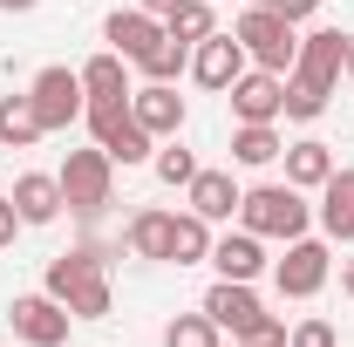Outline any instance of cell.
I'll use <instances>...</instances> for the list:
<instances>
[{"mask_svg": "<svg viewBox=\"0 0 354 347\" xmlns=\"http://www.w3.org/2000/svg\"><path fill=\"white\" fill-rule=\"evenodd\" d=\"M239 225L245 232H259V238H307V225H313V205H307V191H293V184H252L245 198H239Z\"/></svg>", "mask_w": 354, "mask_h": 347, "instance_id": "cell-1", "label": "cell"}, {"mask_svg": "<svg viewBox=\"0 0 354 347\" xmlns=\"http://www.w3.org/2000/svg\"><path fill=\"white\" fill-rule=\"evenodd\" d=\"M48 293L68 306L75 320H102V313L116 306L109 272H102V259H95V252H62V259L48 265Z\"/></svg>", "mask_w": 354, "mask_h": 347, "instance_id": "cell-2", "label": "cell"}, {"mask_svg": "<svg viewBox=\"0 0 354 347\" xmlns=\"http://www.w3.org/2000/svg\"><path fill=\"white\" fill-rule=\"evenodd\" d=\"M62 198H68V212L75 218H95L109 198H116V157L95 143V150H68V164H62Z\"/></svg>", "mask_w": 354, "mask_h": 347, "instance_id": "cell-3", "label": "cell"}, {"mask_svg": "<svg viewBox=\"0 0 354 347\" xmlns=\"http://www.w3.org/2000/svg\"><path fill=\"white\" fill-rule=\"evenodd\" d=\"M232 35L245 41L252 68H272V75H293V55H300V28H293V21H279L272 7H245Z\"/></svg>", "mask_w": 354, "mask_h": 347, "instance_id": "cell-4", "label": "cell"}, {"mask_svg": "<svg viewBox=\"0 0 354 347\" xmlns=\"http://www.w3.org/2000/svg\"><path fill=\"white\" fill-rule=\"evenodd\" d=\"M82 123H88V136H95L116 164H150V157H157V136L130 116V102H88Z\"/></svg>", "mask_w": 354, "mask_h": 347, "instance_id": "cell-5", "label": "cell"}, {"mask_svg": "<svg viewBox=\"0 0 354 347\" xmlns=\"http://www.w3.org/2000/svg\"><path fill=\"white\" fill-rule=\"evenodd\" d=\"M348 75V35L341 28H313L300 35V55H293V88H313V95H334V82Z\"/></svg>", "mask_w": 354, "mask_h": 347, "instance_id": "cell-6", "label": "cell"}, {"mask_svg": "<svg viewBox=\"0 0 354 347\" xmlns=\"http://www.w3.org/2000/svg\"><path fill=\"white\" fill-rule=\"evenodd\" d=\"M28 102H35V116H41V130H68V123H82L88 95H82V75L75 68H41L35 82H28Z\"/></svg>", "mask_w": 354, "mask_h": 347, "instance_id": "cell-7", "label": "cell"}, {"mask_svg": "<svg viewBox=\"0 0 354 347\" xmlns=\"http://www.w3.org/2000/svg\"><path fill=\"white\" fill-rule=\"evenodd\" d=\"M327 279H334V252H327V238H293L286 259L272 265V286H279L286 300H313Z\"/></svg>", "mask_w": 354, "mask_h": 347, "instance_id": "cell-8", "label": "cell"}, {"mask_svg": "<svg viewBox=\"0 0 354 347\" xmlns=\"http://www.w3.org/2000/svg\"><path fill=\"white\" fill-rule=\"evenodd\" d=\"M7 327H14V341H28V347H62L68 327H75V313L55 300V293H21V300L7 306Z\"/></svg>", "mask_w": 354, "mask_h": 347, "instance_id": "cell-9", "label": "cell"}, {"mask_svg": "<svg viewBox=\"0 0 354 347\" xmlns=\"http://www.w3.org/2000/svg\"><path fill=\"white\" fill-rule=\"evenodd\" d=\"M205 313L218 320V334H232V341H252L266 320H272V313L259 306V293H252L245 279H218V286L205 293Z\"/></svg>", "mask_w": 354, "mask_h": 347, "instance_id": "cell-10", "label": "cell"}, {"mask_svg": "<svg viewBox=\"0 0 354 347\" xmlns=\"http://www.w3.org/2000/svg\"><path fill=\"white\" fill-rule=\"evenodd\" d=\"M245 68H252V55H245L239 35H205V41L191 48V82H198V88H218V95H225Z\"/></svg>", "mask_w": 354, "mask_h": 347, "instance_id": "cell-11", "label": "cell"}, {"mask_svg": "<svg viewBox=\"0 0 354 347\" xmlns=\"http://www.w3.org/2000/svg\"><path fill=\"white\" fill-rule=\"evenodd\" d=\"M225 95H232L239 123H279L286 116V75H272V68H245Z\"/></svg>", "mask_w": 354, "mask_h": 347, "instance_id": "cell-12", "label": "cell"}, {"mask_svg": "<svg viewBox=\"0 0 354 347\" xmlns=\"http://www.w3.org/2000/svg\"><path fill=\"white\" fill-rule=\"evenodd\" d=\"M130 116L157 136V143L177 136V130H184V95H177V82H143V88H130Z\"/></svg>", "mask_w": 354, "mask_h": 347, "instance_id": "cell-13", "label": "cell"}, {"mask_svg": "<svg viewBox=\"0 0 354 347\" xmlns=\"http://www.w3.org/2000/svg\"><path fill=\"white\" fill-rule=\"evenodd\" d=\"M102 41L116 48V55H123V62H143V55H150V48L164 41V21H157V14H143V7H130V14H123V7H116V14H109V21H102Z\"/></svg>", "mask_w": 354, "mask_h": 347, "instance_id": "cell-14", "label": "cell"}, {"mask_svg": "<svg viewBox=\"0 0 354 347\" xmlns=\"http://www.w3.org/2000/svg\"><path fill=\"white\" fill-rule=\"evenodd\" d=\"M14 212H21V225H55V218L68 212V198H62V177H48V171H28V177H14Z\"/></svg>", "mask_w": 354, "mask_h": 347, "instance_id": "cell-15", "label": "cell"}, {"mask_svg": "<svg viewBox=\"0 0 354 347\" xmlns=\"http://www.w3.org/2000/svg\"><path fill=\"white\" fill-rule=\"evenodd\" d=\"M212 265H218V279H245V286H252V279L266 272V238L239 225V232L212 238Z\"/></svg>", "mask_w": 354, "mask_h": 347, "instance_id": "cell-16", "label": "cell"}, {"mask_svg": "<svg viewBox=\"0 0 354 347\" xmlns=\"http://www.w3.org/2000/svg\"><path fill=\"white\" fill-rule=\"evenodd\" d=\"M184 191H191V212L205 218V225H232V218H239V198H245V191L232 184V171H198Z\"/></svg>", "mask_w": 354, "mask_h": 347, "instance_id": "cell-17", "label": "cell"}, {"mask_svg": "<svg viewBox=\"0 0 354 347\" xmlns=\"http://www.w3.org/2000/svg\"><path fill=\"white\" fill-rule=\"evenodd\" d=\"M320 232L334 245H354V171H341V164L320 184Z\"/></svg>", "mask_w": 354, "mask_h": 347, "instance_id": "cell-18", "label": "cell"}, {"mask_svg": "<svg viewBox=\"0 0 354 347\" xmlns=\"http://www.w3.org/2000/svg\"><path fill=\"white\" fill-rule=\"evenodd\" d=\"M75 75H82V95H88V102H130V62H123L116 48L88 55Z\"/></svg>", "mask_w": 354, "mask_h": 347, "instance_id": "cell-19", "label": "cell"}, {"mask_svg": "<svg viewBox=\"0 0 354 347\" xmlns=\"http://www.w3.org/2000/svg\"><path fill=\"white\" fill-rule=\"evenodd\" d=\"M327 177H334V143H320V136L286 143V184L293 191H320Z\"/></svg>", "mask_w": 354, "mask_h": 347, "instance_id": "cell-20", "label": "cell"}, {"mask_svg": "<svg viewBox=\"0 0 354 347\" xmlns=\"http://www.w3.org/2000/svg\"><path fill=\"white\" fill-rule=\"evenodd\" d=\"M171 225H177V212H136L130 218V252L136 259H157V265H171Z\"/></svg>", "mask_w": 354, "mask_h": 347, "instance_id": "cell-21", "label": "cell"}, {"mask_svg": "<svg viewBox=\"0 0 354 347\" xmlns=\"http://www.w3.org/2000/svg\"><path fill=\"white\" fill-rule=\"evenodd\" d=\"M41 116H35V102L28 95H0V150H35L41 143Z\"/></svg>", "mask_w": 354, "mask_h": 347, "instance_id": "cell-22", "label": "cell"}, {"mask_svg": "<svg viewBox=\"0 0 354 347\" xmlns=\"http://www.w3.org/2000/svg\"><path fill=\"white\" fill-rule=\"evenodd\" d=\"M272 157H286V143L272 123H239L232 130V164H245V171H266Z\"/></svg>", "mask_w": 354, "mask_h": 347, "instance_id": "cell-23", "label": "cell"}, {"mask_svg": "<svg viewBox=\"0 0 354 347\" xmlns=\"http://www.w3.org/2000/svg\"><path fill=\"white\" fill-rule=\"evenodd\" d=\"M164 28H171V41L198 48L205 35H218V14H212V0H177L171 14H164Z\"/></svg>", "mask_w": 354, "mask_h": 347, "instance_id": "cell-24", "label": "cell"}, {"mask_svg": "<svg viewBox=\"0 0 354 347\" xmlns=\"http://www.w3.org/2000/svg\"><path fill=\"white\" fill-rule=\"evenodd\" d=\"M198 259H212V225L198 212H184L171 225V265H198Z\"/></svg>", "mask_w": 354, "mask_h": 347, "instance_id": "cell-25", "label": "cell"}, {"mask_svg": "<svg viewBox=\"0 0 354 347\" xmlns=\"http://www.w3.org/2000/svg\"><path fill=\"white\" fill-rule=\"evenodd\" d=\"M184 68H191V48H184V41H171V28H164V41H157L150 55H143V62H136V75H143V82H177Z\"/></svg>", "mask_w": 354, "mask_h": 347, "instance_id": "cell-26", "label": "cell"}, {"mask_svg": "<svg viewBox=\"0 0 354 347\" xmlns=\"http://www.w3.org/2000/svg\"><path fill=\"white\" fill-rule=\"evenodd\" d=\"M225 334H218V320L198 306V313H177L171 327H164V347H218Z\"/></svg>", "mask_w": 354, "mask_h": 347, "instance_id": "cell-27", "label": "cell"}, {"mask_svg": "<svg viewBox=\"0 0 354 347\" xmlns=\"http://www.w3.org/2000/svg\"><path fill=\"white\" fill-rule=\"evenodd\" d=\"M150 164H157V177H164V184H191V177H198V157H191L177 136H164V150H157Z\"/></svg>", "mask_w": 354, "mask_h": 347, "instance_id": "cell-28", "label": "cell"}, {"mask_svg": "<svg viewBox=\"0 0 354 347\" xmlns=\"http://www.w3.org/2000/svg\"><path fill=\"white\" fill-rule=\"evenodd\" d=\"M286 347H334V320H320V313H307L293 334H286Z\"/></svg>", "mask_w": 354, "mask_h": 347, "instance_id": "cell-29", "label": "cell"}, {"mask_svg": "<svg viewBox=\"0 0 354 347\" xmlns=\"http://www.w3.org/2000/svg\"><path fill=\"white\" fill-rule=\"evenodd\" d=\"M272 14L300 28V21H313V14H320V0H272Z\"/></svg>", "mask_w": 354, "mask_h": 347, "instance_id": "cell-30", "label": "cell"}, {"mask_svg": "<svg viewBox=\"0 0 354 347\" xmlns=\"http://www.w3.org/2000/svg\"><path fill=\"white\" fill-rule=\"evenodd\" d=\"M14 232H21V212H14V198H0V252L14 245Z\"/></svg>", "mask_w": 354, "mask_h": 347, "instance_id": "cell-31", "label": "cell"}, {"mask_svg": "<svg viewBox=\"0 0 354 347\" xmlns=\"http://www.w3.org/2000/svg\"><path fill=\"white\" fill-rule=\"evenodd\" d=\"M41 0H0V14H35Z\"/></svg>", "mask_w": 354, "mask_h": 347, "instance_id": "cell-32", "label": "cell"}, {"mask_svg": "<svg viewBox=\"0 0 354 347\" xmlns=\"http://www.w3.org/2000/svg\"><path fill=\"white\" fill-rule=\"evenodd\" d=\"M136 7H143V14H157V21H164V14H171L177 0H136Z\"/></svg>", "mask_w": 354, "mask_h": 347, "instance_id": "cell-33", "label": "cell"}, {"mask_svg": "<svg viewBox=\"0 0 354 347\" xmlns=\"http://www.w3.org/2000/svg\"><path fill=\"white\" fill-rule=\"evenodd\" d=\"M341 293L354 300V259H341Z\"/></svg>", "mask_w": 354, "mask_h": 347, "instance_id": "cell-34", "label": "cell"}, {"mask_svg": "<svg viewBox=\"0 0 354 347\" xmlns=\"http://www.w3.org/2000/svg\"><path fill=\"white\" fill-rule=\"evenodd\" d=\"M348 75H354V35H348Z\"/></svg>", "mask_w": 354, "mask_h": 347, "instance_id": "cell-35", "label": "cell"}, {"mask_svg": "<svg viewBox=\"0 0 354 347\" xmlns=\"http://www.w3.org/2000/svg\"><path fill=\"white\" fill-rule=\"evenodd\" d=\"M245 7H272V0H245Z\"/></svg>", "mask_w": 354, "mask_h": 347, "instance_id": "cell-36", "label": "cell"}, {"mask_svg": "<svg viewBox=\"0 0 354 347\" xmlns=\"http://www.w3.org/2000/svg\"><path fill=\"white\" fill-rule=\"evenodd\" d=\"M212 7H218V0H212Z\"/></svg>", "mask_w": 354, "mask_h": 347, "instance_id": "cell-37", "label": "cell"}]
</instances>
